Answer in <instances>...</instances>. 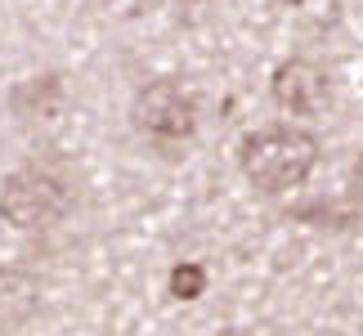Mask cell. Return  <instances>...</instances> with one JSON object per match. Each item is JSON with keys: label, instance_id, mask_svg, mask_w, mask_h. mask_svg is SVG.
Segmentation results:
<instances>
[{"label": "cell", "instance_id": "obj_1", "mask_svg": "<svg viewBox=\"0 0 363 336\" xmlns=\"http://www.w3.org/2000/svg\"><path fill=\"white\" fill-rule=\"evenodd\" d=\"M318 162V139L301 125H264L238 144V166L260 193H291L310 179Z\"/></svg>", "mask_w": 363, "mask_h": 336}, {"label": "cell", "instance_id": "obj_2", "mask_svg": "<svg viewBox=\"0 0 363 336\" xmlns=\"http://www.w3.org/2000/svg\"><path fill=\"white\" fill-rule=\"evenodd\" d=\"M77 202L72 175L59 166H23L0 184V220L13 229H54Z\"/></svg>", "mask_w": 363, "mask_h": 336}, {"label": "cell", "instance_id": "obj_3", "mask_svg": "<svg viewBox=\"0 0 363 336\" xmlns=\"http://www.w3.org/2000/svg\"><path fill=\"white\" fill-rule=\"evenodd\" d=\"M130 125L144 144L162 148V152L184 148L198 135V94L184 90L171 77L148 81V86H139L135 103H130Z\"/></svg>", "mask_w": 363, "mask_h": 336}, {"label": "cell", "instance_id": "obj_4", "mask_svg": "<svg viewBox=\"0 0 363 336\" xmlns=\"http://www.w3.org/2000/svg\"><path fill=\"white\" fill-rule=\"evenodd\" d=\"M269 94L283 112L310 117V112H318L328 99V77H323V67L310 63V59H287V63H278V72L269 81Z\"/></svg>", "mask_w": 363, "mask_h": 336}, {"label": "cell", "instance_id": "obj_5", "mask_svg": "<svg viewBox=\"0 0 363 336\" xmlns=\"http://www.w3.org/2000/svg\"><path fill=\"white\" fill-rule=\"evenodd\" d=\"M67 103V86L59 72H40V77H27L9 90V112L18 117L23 125H45L63 112Z\"/></svg>", "mask_w": 363, "mask_h": 336}, {"label": "cell", "instance_id": "obj_6", "mask_svg": "<svg viewBox=\"0 0 363 336\" xmlns=\"http://www.w3.org/2000/svg\"><path fill=\"white\" fill-rule=\"evenodd\" d=\"M36 305H40V283L27 269L5 264V269H0V336L23 327L27 318L36 314Z\"/></svg>", "mask_w": 363, "mask_h": 336}, {"label": "cell", "instance_id": "obj_7", "mask_svg": "<svg viewBox=\"0 0 363 336\" xmlns=\"http://www.w3.org/2000/svg\"><path fill=\"white\" fill-rule=\"evenodd\" d=\"M206 291V269L202 264H175L171 269V296H179V301H198Z\"/></svg>", "mask_w": 363, "mask_h": 336}, {"label": "cell", "instance_id": "obj_8", "mask_svg": "<svg viewBox=\"0 0 363 336\" xmlns=\"http://www.w3.org/2000/svg\"><path fill=\"white\" fill-rule=\"evenodd\" d=\"M350 202H354V206H363V152H359L354 175H350Z\"/></svg>", "mask_w": 363, "mask_h": 336}]
</instances>
